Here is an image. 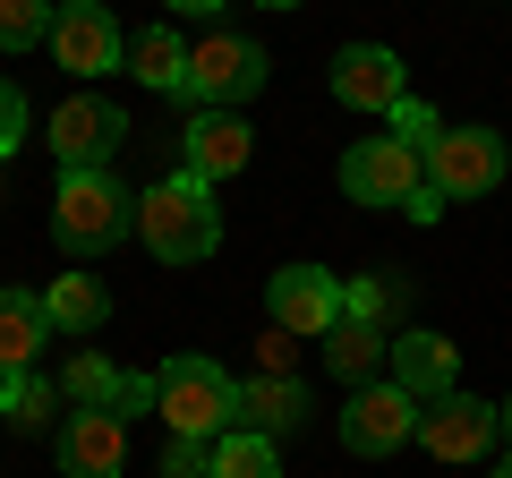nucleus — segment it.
I'll list each match as a JSON object with an SVG mask.
<instances>
[{
	"mask_svg": "<svg viewBox=\"0 0 512 478\" xmlns=\"http://www.w3.org/2000/svg\"><path fill=\"white\" fill-rule=\"evenodd\" d=\"M137 239H146L163 265H205L222 248V205L197 171H171L137 197Z\"/></svg>",
	"mask_w": 512,
	"mask_h": 478,
	"instance_id": "nucleus-1",
	"label": "nucleus"
},
{
	"mask_svg": "<svg viewBox=\"0 0 512 478\" xmlns=\"http://www.w3.org/2000/svg\"><path fill=\"white\" fill-rule=\"evenodd\" d=\"M128 231H137V197H128L111 171H60V188H52V239L69 248V257H111Z\"/></svg>",
	"mask_w": 512,
	"mask_h": 478,
	"instance_id": "nucleus-2",
	"label": "nucleus"
},
{
	"mask_svg": "<svg viewBox=\"0 0 512 478\" xmlns=\"http://www.w3.org/2000/svg\"><path fill=\"white\" fill-rule=\"evenodd\" d=\"M154 410H163L171 436L214 444L222 427L239 419V385H231V368H214V359H197V350H180V359L154 368Z\"/></svg>",
	"mask_w": 512,
	"mask_h": 478,
	"instance_id": "nucleus-3",
	"label": "nucleus"
},
{
	"mask_svg": "<svg viewBox=\"0 0 512 478\" xmlns=\"http://www.w3.org/2000/svg\"><path fill=\"white\" fill-rule=\"evenodd\" d=\"M265 69H274V60L256 52V35H205V43H188L180 103L188 111H239L256 86H265Z\"/></svg>",
	"mask_w": 512,
	"mask_h": 478,
	"instance_id": "nucleus-4",
	"label": "nucleus"
},
{
	"mask_svg": "<svg viewBox=\"0 0 512 478\" xmlns=\"http://www.w3.org/2000/svg\"><path fill=\"white\" fill-rule=\"evenodd\" d=\"M419 188H427V154L402 146V137H359V146L342 154V197L350 205H384V214H402Z\"/></svg>",
	"mask_w": 512,
	"mask_h": 478,
	"instance_id": "nucleus-5",
	"label": "nucleus"
},
{
	"mask_svg": "<svg viewBox=\"0 0 512 478\" xmlns=\"http://www.w3.org/2000/svg\"><path fill=\"white\" fill-rule=\"evenodd\" d=\"M504 163H512V154H504L495 129H436V137H427V188H436L444 205L504 188Z\"/></svg>",
	"mask_w": 512,
	"mask_h": 478,
	"instance_id": "nucleus-6",
	"label": "nucleus"
},
{
	"mask_svg": "<svg viewBox=\"0 0 512 478\" xmlns=\"http://www.w3.org/2000/svg\"><path fill=\"white\" fill-rule=\"evenodd\" d=\"M128 146V111L103 94H69L52 111V163L60 171H111V154Z\"/></svg>",
	"mask_w": 512,
	"mask_h": 478,
	"instance_id": "nucleus-7",
	"label": "nucleus"
},
{
	"mask_svg": "<svg viewBox=\"0 0 512 478\" xmlns=\"http://www.w3.org/2000/svg\"><path fill=\"white\" fill-rule=\"evenodd\" d=\"M265 316H274V333L325 342V333L342 325V274H325V265H282V274L265 282Z\"/></svg>",
	"mask_w": 512,
	"mask_h": 478,
	"instance_id": "nucleus-8",
	"label": "nucleus"
},
{
	"mask_svg": "<svg viewBox=\"0 0 512 478\" xmlns=\"http://www.w3.org/2000/svg\"><path fill=\"white\" fill-rule=\"evenodd\" d=\"M495 436H504V419H495V402H478L470 385H453V393H436V402H419V444H427L436 461H478Z\"/></svg>",
	"mask_w": 512,
	"mask_h": 478,
	"instance_id": "nucleus-9",
	"label": "nucleus"
},
{
	"mask_svg": "<svg viewBox=\"0 0 512 478\" xmlns=\"http://www.w3.org/2000/svg\"><path fill=\"white\" fill-rule=\"evenodd\" d=\"M410 436H419V402H410L393 376H384V385H359V393H350V410H342V444H350L359 461L402 453Z\"/></svg>",
	"mask_w": 512,
	"mask_h": 478,
	"instance_id": "nucleus-10",
	"label": "nucleus"
},
{
	"mask_svg": "<svg viewBox=\"0 0 512 478\" xmlns=\"http://www.w3.org/2000/svg\"><path fill=\"white\" fill-rule=\"evenodd\" d=\"M52 60H60L69 77H103V69H120V60H128L120 18H111L103 0H60V9H52Z\"/></svg>",
	"mask_w": 512,
	"mask_h": 478,
	"instance_id": "nucleus-11",
	"label": "nucleus"
},
{
	"mask_svg": "<svg viewBox=\"0 0 512 478\" xmlns=\"http://www.w3.org/2000/svg\"><path fill=\"white\" fill-rule=\"evenodd\" d=\"M325 86H333L342 111H393L410 94V69H402V52H384V43H342L333 69H325Z\"/></svg>",
	"mask_w": 512,
	"mask_h": 478,
	"instance_id": "nucleus-12",
	"label": "nucleus"
},
{
	"mask_svg": "<svg viewBox=\"0 0 512 478\" xmlns=\"http://www.w3.org/2000/svg\"><path fill=\"white\" fill-rule=\"evenodd\" d=\"M256 163V129L239 120V111H188V129H180V171H197L205 188L239 180V171Z\"/></svg>",
	"mask_w": 512,
	"mask_h": 478,
	"instance_id": "nucleus-13",
	"label": "nucleus"
},
{
	"mask_svg": "<svg viewBox=\"0 0 512 478\" xmlns=\"http://www.w3.org/2000/svg\"><path fill=\"white\" fill-rule=\"evenodd\" d=\"M120 470H128V419L69 410L60 419V478H120Z\"/></svg>",
	"mask_w": 512,
	"mask_h": 478,
	"instance_id": "nucleus-14",
	"label": "nucleus"
},
{
	"mask_svg": "<svg viewBox=\"0 0 512 478\" xmlns=\"http://www.w3.org/2000/svg\"><path fill=\"white\" fill-rule=\"evenodd\" d=\"M393 385L410 393V402H436V393H453L461 385V342H444V333H393Z\"/></svg>",
	"mask_w": 512,
	"mask_h": 478,
	"instance_id": "nucleus-15",
	"label": "nucleus"
},
{
	"mask_svg": "<svg viewBox=\"0 0 512 478\" xmlns=\"http://www.w3.org/2000/svg\"><path fill=\"white\" fill-rule=\"evenodd\" d=\"M308 402H316V393L299 385V376H248V385H239V419H231V427H256V436H291V427L308 419Z\"/></svg>",
	"mask_w": 512,
	"mask_h": 478,
	"instance_id": "nucleus-16",
	"label": "nucleus"
},
{
	"mask_svg": "<svg viewBox=\"0 0 512 478\" xmlns=\"http://www.w3.org/2000/svg\"><path fill=\"white\" fill-rule=\"evenodd\" d=\"M384 359H393V333H384V325H359V316H342V325L325 333V368L342 376V385H376Z\"/></svg>",
	"mask_w": 512,
	"mask_h": 478,
	"instance_id": "nucleus-17",
	"label": "nucleus"
},
{
	"mask_svg": "<svg viewBox=\"0 0 512 478\" xmlns=\"http://www.w3.org/2000/svg\"><path fill=\"white\" fill-rule=\"evenodd\" d=\"M43 342H52L43 291H0V368H35Z\"/></svg>",
	"mask_w": 512,
	"mask_h": 478,
	"instance_id": "nucleus-18",
	"label": "nucleus"
},
{
	"mask_svg": "<svg viewBox=\"0 0 512 478\" xmlns=\"http://www.w3.org/2000/svg\"><path fill=\"white\" fill-rule=\"evenodd\" d=\"M43 316H52L60 333H103V325H111V291H103L94 274H52Z\"/></svg>",
	"mask_w": 512,
	"mask_h": 478,
	"instance_id": "nucleus-19",
	"label": "nucleus"
},
{
	"mask_svg": "<svg viewBox=\"0 0 512 478\" xmlns=\"http://www.w3.org/2000/svg\"><path fill=\"white\" fill-rule=\"evenodd\" d=\"M128 69H137V86L180 94V86H188V43H180V26H146V35H128Z\"/></svg>",
	"mask_w": 512,
	"mask_h": 478,
	"instance_id": "nucleus-20",
	"label": "nucleus"
},
{
	"mask_svg": "<svg viewBox=\"0 0 512 478\" xmlns=\"http://www.w3.org/2000/svg\"><path fill=\"white\" fill-rule=\"evenodd\" d=\"M205 461H214V478H282L274 436H256V427H222V436L205 444Z\"/></svg>",
	"mask_w": 512,
	"mask_h": 478,
	"instance_id": "nucleus-21",
	"label": "nucleus"
},
{
	"mask_svg": "<svg viewBox=\"0 0 512 478\" xmlns=\"http://www.w3.org/2000/svg\"><path fill=\"white\" fill-rule=\"evenodd\" d=\"M52 402H60V385L43 368H0V419L9 427H52Z\"/></svg>",
	"mask_w": 512,
	"mask_h": 478,
	"instance_id": "nucleus-22",
	"label": "nucleus"
},
{
	"mask_svg": "<svg viewBox=\"0 0 512 478\" xmlns=\"http://www.w3.org/2000/svg\"><path fill=\"white\" fill-rule=\"evenodd\" d=\"M410 299L402 274H367V282H342V316H359V325H393Z\"/></svg>",
	"mask_w": 512,
	"mask_h": 478,
	"instance_id": "nucleus-23",
	"label": "nucleus"
},
{
	"mask_svg": "<svg viewBox=\"0 0 512 478\" xmlns=\"http://www.w3.org/2000/svg\"><path fill=\"white\" fill-rule=\"evenodd\" d=\"M111 385H120V368L94 359V350H77L69 368H60V402L69 410H111Z\"/></svg>",
	"mask_w": 512,
	"mask_h": 478,
	"instance_id": "nucleus-24",
	"label": "nucleus"
},
{
	"mask_svg": "<svg viewBox=\"0 0 512 478\" xmlns=\"http://www.w3.org/2000/svg\"><path fill=\"white\" fill-rule=\"evenodd\" d=\"M35 43H52V0H0V52L18 60Z\"/></svg>",
	"mask_w": 512,
	"mask_h": 478,
	"instance_id": "nucleus-25",
	"label": "nucleus"
},
{
	"mask_svg": "<svg viewBox=\"0 0 512 478\" xmlns=\"http://www.w3.org/2000/svg\"><path fill=\"white\" fill-rule=\"evenodd\" d=\"M384 120H393V137H402V146H419V154H427V137L444 129L436 111H427V103H410V94H402V103H393V111H384Z\"/></svg>",
	"mask_w": 512,
	"mask_h": 478,
	"instance_id": "nucleus-26",
	"label": "nucleus"
},
{
	"mask_svg": "<svg viewBox=\"0 0 512 478\" xmlns=\"http://www.w3.org/2000/svg\"><path fill=\"white\" fill-rule=\"evenodd\" d=\"M146 410H154V376L120 368V385H111V419H146Z\"/></svg>",
	"mask_w": 512,
	"mask_h": 478,
	"instance_id": "nucleus-27",
	"label": "nucleus"
},
{
	"mask_svg": "<svg viewBox=\"0 0 512 478\" xmlns=\"http://www.w3.org/2000/svg\"><path fill=\"white\" fill-rule=\"evenodd\" d=\"M18 146H26V94L9 86V77H0V163H9Z\"/></svg>",
	"mask_w": 512,
	"mask_h": 478,
	"instance_id": "nucleus-28",
	"label": "nucleus"
},
{
	"mask_svg": "<svg viewBox=\"0 0 512 478\" xmlns=\"http://www.w3.org/2000/svg\"><path fill=\"white\" fill-rule=\"evenodd\" d=\"M163 478H214L205 444H197V436H171V453H163Z\"/></svg>",
	"mask_w": 512,
	"mask_h": 478,
	"instance_id": "nucleus-29",
	"label": "nucleus"
},
{
	"mask_svg": "<svg viewBox=\"0 0 512 478\" xmlns=\"http://www.w3.org/2000/svg\"><path fill=\"white\" fill-rule=\"evenodd\" d=\"M163 9H180V18H214V9H231V0H163Z\"/></svg>",
	"mask_w": 512,
	"mask_h": 478,
	"instance_id": "nucleus-30",
	"label": "nucleus"
},
{
	"mask_svg": "<svg viewBox=\"0 0 512 478\" xmlns=\"http://www.w3.org/2000/svg\"><path fill=\"white\" fill-rule=\"evenodd\" d=\"M495 419H504V453H512V402H495Z\"/></svg>",
	"mask_w": 512,
	"mask_h": 478,
	"instance_id": "nucleus-31",
	"label": "nucleus"
},
{
	"mask_svg": "<svg viewBox=\"0 0 512 478\" xmlns=\"http://www.w3.org/2000/svg\"><path fill=\"white\" fill-rule=\"evenodd\" d=\"M256 9H299V0H256Z\"/></svg>",
	"mask_w": 512,
	"mask_h": 478,
	"instance_id": "nucleus-32",
	"label": "nucleus"
},
{
	"mask_svg": "<svg viewBox=\"0 0 512 478\" xmlns=\"http://www.w3.org/2000/svg\"><path fill=\"white\" fill-rule=\"evenodd\" d=\"M495 478H512V453H504V461H495Z\"/></svg>",
	"mask_w": 512,
	"mask_h": 478,
	"instance_id": "nucleus-33",
	"label": "nucleus"
}]
</instances>
